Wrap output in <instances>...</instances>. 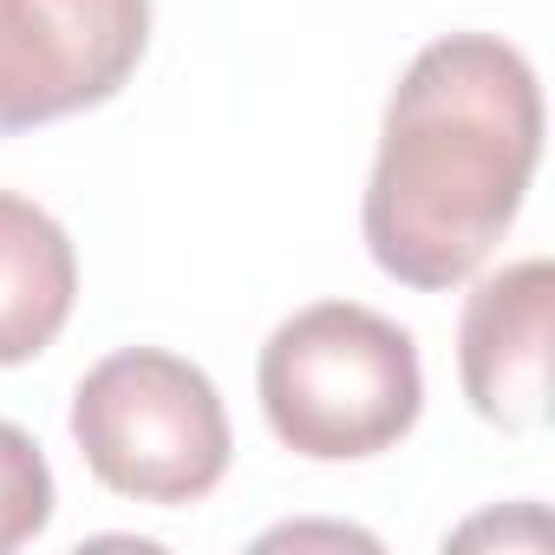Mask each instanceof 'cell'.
<instances>
[{"label": "cell", "instance_id": "cell-3", "mask_svg": "<svg viewBox=\"0 0 555 555\" xmlns=\"http://www.w3.org/2000/svg\"><path fill=\"white\" fill-rule=\"evenodd\" d=\"M73 444L86 470L131 503H196L229 470V412L203 366L164 347L105 353L73 392Z\"/></svg>", "mask_w": 555, "mask_h": 555}, {"label": "cell", "instance_id": "cell-5", "mask_svg": "<svg viewBox=\"0 0 555 555\" xmlns=\"http://www.w3.org/2000/svg\"><path fill=\"white\" fill-rule=\"evenodd\" d=\"M548 327H555V268L516 261L483 274L457 321L464 399L496 431H535L548 418Z\"/></svg>", "mask_w": 555, "mask_h": 555}, {"label": "cell", "instance_id": "cell-6", "mask_svg": "<svg viewBox=\"0 0 555 555\" xmlns=\"http://www.w3.org/2000/svg\"><path fill=\"white\" fill-rule=\"evenodd\" d=\"M79 301L73 235L27 196L0 190V366L40 360Z\"/></svg>", "mask_w": 555, "mask_h": 555}, {"label": "cell", "instance_id": "cell-7", "mask_svg": "<svg viewBox=\"0 0 555 555\" xmlns=\"http://www.w3.org/2000/svg\"><path fill=\"white\" fill-rule=\"evenodd\" d=\"M47 522H53V470L21 425L0 418V555L34 542Z\"/></svg>", "mask_w": 555, "mask_h": 555}, {"label": "cell", "instance_id": "cell-4", "mask_svg": "<svg viewBox=\"0 0 555 555\" xmlns=\"http://www.w3.org/2000/svg\"><path fill=\"white\" fill-rule=\"evenodd\" d=\"M151 47V0H0V138L118 99Z\"/></svg>", "mask_w": 555, "mask_h": 555}, {"label": "cell", "instance_id": "cell-1", "mask_svg": "<svg viewBox=\"0 0 555 555\" xmlns=\"http://www.w3.org/2000/svg\"><path fill=\"white\" fill-rule=\"evenodd\" d=\"M542 157L535 66L496 34L431 40L386 99L360 229L405 288H457L516 222Z\"/></svg>", "mask_w": 555, "mask_h": 555}, {"label": "cell", "instance_id": "cell-2", "mask_svg": "<svg viewBox=\"0 0 555 555\" xmlns=\"http://www.w3.org/2000/svg\"><path fill=\"white\" fill-rule=\"evenodd\" d=\"M255 392L295 457L353 464L392 451L425 412V366L399 321L360 301H314L268 334Z\"/></svg>", "mask_w": 555, "mask_h": 555}]
</instances>
